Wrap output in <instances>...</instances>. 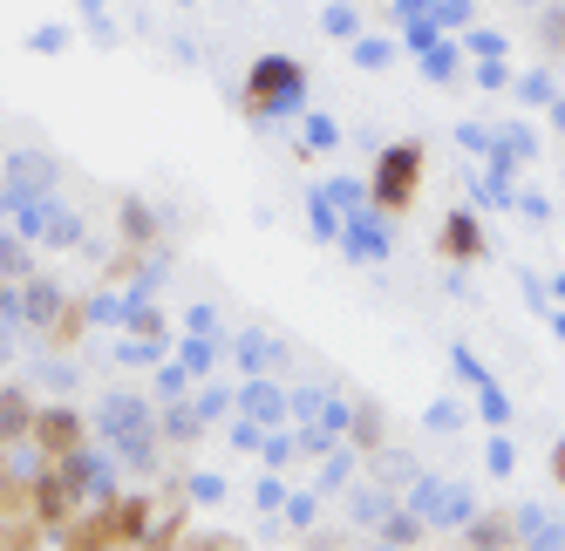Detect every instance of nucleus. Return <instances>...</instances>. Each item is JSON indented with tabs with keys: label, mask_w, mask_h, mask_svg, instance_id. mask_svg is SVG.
Segmentation results:
<instances>
[{
	"label": "nucleus",
	"mask_w": 565,
	"mask_h": 551,
	"mask_svg": "<svg viewBox=\"0 0 565 551\" xmlns=\"http://www.w3.org/2000/svg\"><path fill=\"white\" fill-rule=\"evenodd\" d=\"M552 469H558V484H565V443H558V450H552Z\"/></svg>",
	"instance_id": "nucleus-4"
},
{
	"label": "nucleus",
	"mask_w": 565,
	"mask_h": 551,
	"mask_svg": "<svg viewBox=\"0 0 565 551\" xmlns=\"http://www.w3.org/2000/svg\"><path fill=\"white\" fill-rule=\"evenodd\" d=\"M436 246L450 252V259H483V231H477V218H463V212H457L450 225L436 231Z\"/></svg>",
	"instance_id": "nucleus-3"
},
{
	"label": "nucleus",
	"mask_w": 565,
	"mask_h": 551,
	"mask_svg": "<svg viewBox=\"0 0 565 551\" xmlns=\"http://www.w3.org/2000/svg\"><path fill=\"white\" fill-rule=\"evenodd\" d=\"M416 184H423V150L416 143H395L382 150V171H375V205H409L416 198Z\"/></svg>",
	"instance_id": "nucleus-1"
},
{
	"label": "nucleus",
	"mask_w": 565,
	"mask_h": 551,
	"mask_svg": "<svg viewBox=\"0 0 565 551\" xmlns=\"http://www.w3.org/2000/svg\"><path fill=\"white\" fill-rule=\"evenodd\" d=\"M273 96H287V102H294V96H300V68H287V62H266V68L253 75V109H266Z\"/></svg>",
	"instance_id": "nucleus-2"
}]
</instances>
